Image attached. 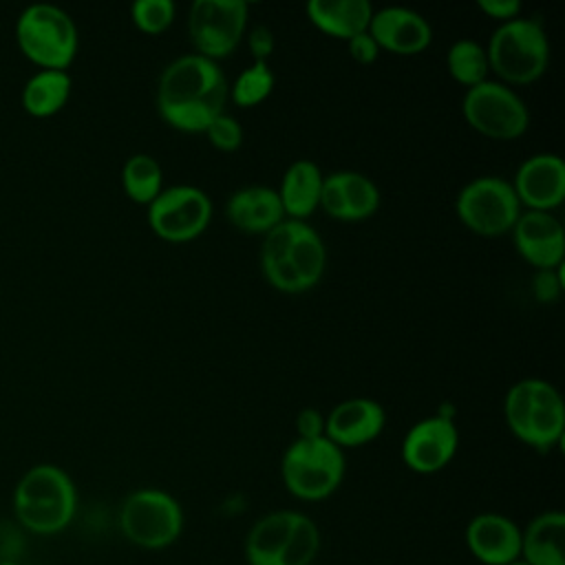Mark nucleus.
<instances>
[{"mask_svg": "<svg viewBox=\"0 0 565 565\" xmlns=\"http://www.w3.org/2000/svg\"><path fill=\"white\" fill-rule=\"evenodd\" d=\"M230 88L218 62L199 53L170 62L157 86L159 115L177 130L205 132L225 113Z\"/></svg>", "mask_w": 565, "mask_h": 565, "instance_id": "1", "label": "nucleus"}, {"mask_svg": "<svg viewBox=\"0 0 565 565\" xmlns=\"http://www.w3.org/2000/svg\"><path fill=\"white\" fill-rule=\"evenodd\" d=\"M324 265V243L305 221L282 218L265 234L260 267L267 282L278 291L300 294L316 287Z\"/></svg>", "mask_w": 565, "mask_h": 565, "instance_id": "2", "label": "nucleus"}, {"mask_svg": "<svg viewBox=\"0 0 565 565\" xmlns=\"http://www.w3.org/2000/svg\"><path fill=\"white\" fill-rule=\"evenodd\" d=\"M18 521L35 534L62 532L75 516L77 492L71 477L53 466L40 463L29 468L13 492Z\"/></svg>", "mask_w": 565, "mask_h": 565, "instance_id": "3", "label": "nucleus"}, {"mask_svg": "<svg viewBox=\"0 0 565 565\" xmlns=\"http://www.w3.org/2000/svg\"><path fill=\"white\" fill-rule=\"evenodd\" d=\"M508 428L527 446L550 450L563 439L565 406L558 391L545 380H521L503 402Z\"/></svg>", "mask_w": 565, "mask_h": 565, "instance_id": "4", "label": "nucleus"}, {"mask_svg": "<svg viewBox=\"0 0 565 565\" xmlns=\"http://www.w3.org/2000/svg\"><path fill=\"white\" fill-rule=\"evenodd\" d=\"M490 71L510 84L539 79L550 64V42L539 20L514 18L501 22L486 46Z\"/></svg>", "mask_w": 565, "mask_h": 565, "instance_id": "5", "label": "nucleus"}, {"mask_svg": "<svg viewBox=\"0 0 565 565\" xmlns=\"http://www.w3.org/2000/svg\"><path fill=\"white\" fill-rule=\"evenodd\" d=\"M20 51L42 68L66 71L77 53V26L73 18L49 2L29 4L15 22Z\"/></svg>", "mask_w": 565, "mask_h": 565, "instance_id": "6", "label": "nucleus"}, {"mask_svg": "<svg viewBox=\"0 0 565 565\" xmlns=\"http://www.w3.org/2000/svg\"><path fill=\"white\" fill-rule=\"evenodd\" d=\"M285 488L302 501L331 497L344 477V455L327 437L296 439L282 455Z\"/></svg>", "mask_w": 565, "mask_h": 565, "instance_id": "7", "label": "nucleus"}, {"mask_svg": "<svg viewBox=\"0 0 565 565\" xmlns=\"http://www.w3.org/2000/svg\"><path fill=\"white\" fill-rule=\"evenodd\" d=\"M124 536L143 550H163L183 532V510L179 501L157 488L130 492L119 510Z\"/></svg>", "mask_w": 565, "mask_h": 565, "instance_id": "8", "label": "nucleus"}, {"mask_svg": "<svg viewBox=\"0 0 565 565\" xmlns=\"http://www.w3.org/2000/svg\"><path fill=\"white\" fill-rule=\"evenodd\" d=\"M461 223L481 236L508 234L521 216V203L510 181L501 177H477L466 183L455 201Z\"/></svg>", "mask_w": 565, "mask_h": 565, "instance_id": "9", "label": "nucleus"}, {"mask_svg": "<svg viewBox=\"0 0 565 565\" xmlns=\"http://www.w3.org/2000/svg\"><path fill=\"white\" fill-rule=\"evenodd\" d=\"M461 110L466 121L490 139H516L530 124L523 99L510 86L490 79L466 90Z\"/></svg>", "mask_w": 565, "mask_h": 565, "instance_id": "10", "label": "nucleus"}, {"mask_svg": "<svg viewBox=\"0 0 565 565\" xmlns=\"http://www.w3.org/2000/svg\"><path fill=\"white\" fill-rule=\"evenodd\" d=\"M245 26L247 4L243 0H194L190 7V42L207 60L230 55L243 40Z\"/></svg>", "mask_w": 565, "mask_h": 565, "instance_id": "11", "label": "nucleus"}, {"mask_svg": "<svg viewBox=\"0 0 565 565\" xmlns=\"http://www.w3.org/2000/svg\"><path fill=\"white\" fill-rule=\"evenodd\" d=\"M212 218L207 194L194 185H174L161 190L148 205L152 232L170 243H185L205 232Z\"/></svg>", "mask_w": 565, "mask_h": 565, "instance_id": "12", "label": "nucleus"}, {"mask_svg": "<svg viewBox=\"0 0 565 565\" xmlns=\"http://www.w3.org/2000/svg\"><path fill=\"white\" fill-rule=\"evenodd\" d=\"M459 446V433L452 419L433 415L417 422L402 441L404 463L419 475H433L450 463Z\"/></svg>", "mask_w": 565, "mask_h": 565, "instance_id": "13", "label": "nucleus"}, {"mask_svg": "<svg viewBox=\"0 0 565 565\" xmlns=\"http://www.w3.org/2000/svg\"><path fill=\"white\" fill-rule=\"evenodd\" d=\"M514 194L521 205L550 212L565 199V163L558 154L539 152L527 157L514 174Z\"/></svg>", "mask_w": 565, "mask_h": 565, "instance_id": "14", "label": "nucleus"}, {"mask_svg": "<svg viewBox=\"0 0 565 565\" xmlns=\"http://www.w3.org/2000/svg\"><path fill=\"white\" fill-rule=\"evenodd\" d=\"M519 254L536 269H556L565 256V234L552 212H521L512 227Z\"/></svg>", "mask_w": 565, "mask_h": 565, "instance_id": "15", "label": "nucleus"}, {"mask_svg": "<svg viewBox=\"0 0 565 565\" xmlns=\"http://www.w3.org/2000/svg\"><path fill=\"white\" fill-rule=\"evenodd\" d=\"M366 31L380 49H386L395 55L422 53L433 40L428 20L406 7H386L373 11Z\"/></svg>", "mask_w": 565, "mask_h": 565, "instance_id": "16", "label": "nucleus"}, {"mask_svg": "<svg viewBox=\"0 0 565 565\" xmlns=\"http://www.w3.org/2000/svg\"><path fill=\"white\" fill-rule=\"evenodd\" d=\"M466 545L483 565H508L521 558V530L503 514L483 512L470 519L466 527Z\"/></svg>", "mask_w": 565, "mask_h": 565, "instance_id": "17", "label": "nucleus"}, {"mask_svg": "<svg viewBox=\"0 0 565 565\" xmlns=\"http://www.w3.org/2000/svg\"><path fill=\"white\" fill-rule=\"evenodd\" d=\"M384 422V408L375 399L351 397L324 417V437L338 448L364 446L382 433Z\"/></svg>", "mask_w": 565, "mask_h": 565, "instance_id": "18", "label": "nucleus"}, {"mask_svg": "<svg viewBox=\"0 0 565 565\" xmlns=\"http://www.w3.org/2000/svg\"><path fill=\"white\" fill-rule=\"evenodd\" d=\"M225 214L234 227L249 234H267L285 216L278 190L265 185L236 190L225 205Z\"/></svg>", "mask_w": 565, "mask_h": 565, "instance_id": "19", "label": "nucleus"}, {"mask_svg": "<svg viewBox=\"0 0 565 565\" xmlns=\"http://www.w3.org/2000/svg\"><path fill=\"white\" fill-rule=\"evenodd\" d=\"M521 561L527 565H565L563 512H541L521 530Z\"/></svg>", "mask_w": 565, "mask_h": 565, "instance_id": "20", "label": "nucleus"}, {"mask_svg": "<svg viewBox=\"0 0 565 565\" xmlns=\"http://www.w3.org/2000/svg\"><path fill=\"white\" fill-rule=\"evenodd\" d=\"M307 15L320 31L351 40L369 29L373 7L369 0H309Z\"/></svg>", "mask_w": 565, "mask_h": 565, "instance_id": "21", "label": "nucleus"}, {"mask_svg": "<svg viewBox=\"0 0 565 565\" xmlns=\"http://www.w3.org/2000/svg\"><path fill=\"white\" fill-rule=\"evenodd\" d=\"M298 514L300 512L296 510H278L260 516L245 539L247 565H276L294 532Z\"/></svg>", "mask_w": 565, "mask_h": 565, "instance_id": "22", "label": "nucleus"}, {"mask_svg": "<svg viewBox=\"0 0 565 565\" xmlns=\"http://www.w3.org/2000/svg\"><path fill=\"white\" fill-rule=\"evenodd\" d=\"M322 181H324V177L313 161H309V159L294 161L287 168L280 190H278L282 212L289 218L305 221L320 203Z\"/></svg>", "mask_w": 565, "mask_h": 565, "instance_id": "23", "label": "nucleus"}, {"mask_svg": "<svg viewBox=\"0 0 565 565\" xmlns=\"http://www.w3.org/2000/svg\"><path fill=\"white\" fill-rule=\"evenodd\" d=\"M68 95H71L68 73L42 68L26 79L22 88V106L33 117H49L64 108Z\"/></svg>", "mask_w": 565, "mask_h": 565, "instance_id": "24", "label": "nucleus"}, {"mask_svg": "<svg viewBox=\"0 0 565 565\" xmlns=\"http://www.w3.org/2000/svg\"><path fill=\"white\" fill-rule=\"evenodd\" d=\"M163 170L150 154H132L121 168V185L135 203H152L163 190Z\"/></svg>", "mask_w": 565, "mask_h": 565, "instance_id": "25", "label": "nucleus"}, {"mask_svg": "<svg viewBox=\"0 0 565 565\" xmlns=\"http://www.w3.org/2000/svg\"><path fill=\"white\" fill-rule=\"evenodd\" d=\"M342 194V207H344V221H362L375 214L380 205V192L375 183L360 174V172H335Z\"/></svg>", "mask_w": 565, "mask_h": 565, "instance_id": "26", "label": "nucleus"}, {"mask_svg": "<svg viewBox=\"0 0 565 565\" xmlns=\"http://www.w3.org/2000/svg\"><path fill=\"white\" fill-rule=\"evenodd\" d=\"M446 64H448L450 77L468 88L486 82V75L490 71L486 49L475 40H457L448 49Z\"/></svg>", "mask_w": 565, "mask_h": 565, "instance_id": "27", "label": "nucleus"}, {"mask_svg": "<svg viewBox=\"0 0 565 565\" xmlns=\"http://www.w3.org/2000/svg\"><path fill=\"white\" fill-rule=\"evenodd\" d=\"M320 552V530L307 516L298 514L294 532L280 552L276 565H311Z\"/></svg>", "mask_w": 565, "mask_h": 565, "instance_id": "28", "label": "nucleus"}, {"mask_svg": "<svg viewBox=\"0 0 565 565\" xmlns=\"http://www.w3.org/2000/svg\"><path fill=\"white\" fill-rule=\"evenodd\" d=\"M274 88V73L267 62H254L247 68L238 73V77L232 84V99L234 104L249 108L260 104L269 97Z\"/></svg>", "mask_w": 565, "mask_h": 565, "instance_id": "29", "label": "nucleus"}, {"mask_svg": "<svg viewBox=\"0 0 565 565\" xmlns=\"http://www.w3.org/2000/svg\"><path fill=\"white\" fill-rule=\"evenodd\" d=\"M174 11L177 9L172 0H137L130 9V15L139 31L157 35L172 24Z\"/></svg>", "mask_w": 565, "mask_h": 565, "instance_id": "30", "label": "nucleus"}, {"mask_svg": "<svg viewBox=\"0 0 565 565\" xmlns=\"http://www.w3.org/2000/svg\"><path fill=\"white\" fill-rule=\"evenodd\" d=\"M210 143L218 150H225V152H232L241 146L243 141V130H241V124L227 115V113H221L218 117L212 119V124L207 126L205 130Z\"/></svg>", "mask_w": 565, "mask_h": 565, "instance_id": "31", "label": "nucleus"}, {"mask_svg": "<svg viewBox=\"0 0 565 565\" xmlns=\"http://www.w3.org/2000/svg\"><path fill=\"white\" fill-rule=\"evenodd\" d=\"M563 267V265H561ZM561 267L556 269H539L536 271V278H534V296L541 300V302H552L561 296L563 291V274H561Z\"/></svg>", "mask_w": 565, "mask_h": 565, "instance_id": "32", "label": "nucleus"}, {"mask_svg": "<svg viewBox=\"0 0 565 565\" xmlns=\"http://www.w3.org/2000/svg\"><path fill=\"white\" fill-rule=\"evenodd\" d=\"M347 44H349L351 57H353L355 62H360V64H371V62H375L377 55H380V46H377V42L371 38L369 31H362V33L353 35L351 40H347Z\"/></svg>", "mask_w": 565, "mask_h": 565, "instance_id": "33", "label": "nucleus"}, {"mask_svg": "<svg viewBox=\"0 0 565 565\" xmlns=\"http://www.w3.org/2000/svg\"><path fill=\"white\" fill-rule=\"evenodd\" d=\"M296 430L298 439H316L324 437V417L316 408H305L296 417Z\"/></svg>", "mask_w": 565, "mask_h": 565, "instance_id": "34", "label": "nucleus"}, {"mask_svg": "<svg viewBox=\"0 0 565 565\" xmlns=\"http://www.w3.org/2000/svg\"><path fill=\"white\" fill-rule=\"evenodd\" d=\"M247 46L254 55V62H267L274 51V33L267 26H254L247 35Z\"/></svg>", "mask_w": 565, "mask_h": 565, "instance_id": "35", "label": "nucleus"}, {"mask_svg": "<svg viewBox=\"0 0 565 565\" xmlns=\"http://www.w3.org/2000/svg\"><path fill=\"white\" fill-rule=\"evenodd\" d=\"M479 9L501 22L514 20L521 13V2L519 0H479Z\"/></svg>", "mask_w": 565, "mask_h": 565, "instance_id": "36", "label": "nucleus"}, {"mask_svg": "<svg viewBox=\"0 0 565 565\" xmlns=\"http://www.w3.org/2000/svg\"><path fill=\"white\" fill-rule=\"evenodd\" d=\"M0 565H18V563H15V561H11V558H2V561H0Z\"/></svg>", "mask_w": 565, "mask_h": 565, "instance_id": "37", "label": "nucleus"}, {"mask_svg": "<svg viewBox=\"0 0 565 565\" xmlns=\"http://www.w3.org/2000/svg\"><path fill=\"white\" fill-rule=\"evenodd\" d=\"M508 565H527V563H523V561L519 558V561H512V563H508Z\"/></svg>", "mask_w": 565, "mask_h": 565, "instance_id": "38", "label": "nucleus"}]
</instances>
